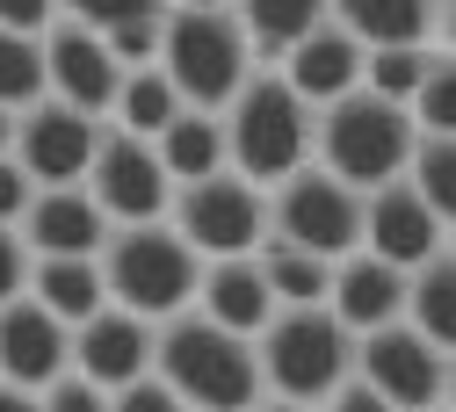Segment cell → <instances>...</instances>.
<instances>
[{"mask_svg": "<svg viewBox=\"0 0 456 412\" xmlns=\"http://www.w3.org/2000/svg\"><path fill=\"white\" fill-rule=\"evenodd\" d=\"M0 412H44V405H37V391H22V384H0Z\"/></svg>", "mask_w": 456, "mask_h": 412, "instance_id": "cell-37", "label": "cell"}, {"mask_svg": "<svg viewBox=\"0 0 456 412\" xmlns=\"http://www.w3.org/2000/svg\"><path fill=\"white\" fill-rule=\"evenodd\" d=\"M109 412H189L159 376H131L124 391H109Z\"/></svg>", "mask_w": 456, "mask_h": 412, "instance_id": "cell-32", "label": "cell"}, {"mask_svg": "<svg viewBox=\"0 0 456 412\" xmlns=\"http://www.w3.org/2000/svg\"><path fill=\"white\" fill-rule=\"evenodd\" d=\"M406 189H413L428 210L456 217V152H449V138H413V159H406Z\"/></svg>", "mask_w": 456, "mask_h": 412, "instance_id": "cell-29", "label": "cell"}, {"mask_svg": "<svg viewBox=\"0 0 456 412\" xmlns=\"http://www.w3.org/2000/svg\"><path fill=\"white\" fill-rule=\"evenodd\" d=\"M319 412H391V405H384V398H377V391H370L362 376H348V384H340V391H333V398H326Z\"/></svg>", "mask_w": 456, "mask_h": 412, "instance_id": "cell-36", "label": "cell"}, {"mask_svg": "<svg viewBox=\"0 0 456 412\" xmlns=\"http://www.w3.org/2000/svg\"><path fill=\"white\" fill-rule=\"evenodd\" d=\"M22 282H29V246L15 239V224H0V304L22 297Z\"/></svg>", "mask_w": 456, "mask_h": 412, "instance_id": "cell-34", "label": "cell"}, {"mask_svg": "<svg viewBox=\"0 0 456 412\" xmlns=\"http://www.w3.org/2000/svg\"><path fill=\"white\" fill-rule=\"evenodd\" d=\"M355 254H377V261H391L398 275H413L420 261L449 254V217L428 210V203L406 189V174H398V182H384V189L362 196V246H355Z\"/></svg>", "mask_w": 456, "mask_h": 412, "instance_id": "cell-12", "label": "cell"}, {"mask_svg": "<svg viewBox=\"0 0 456 412\" xmlns=\"http://www.w3.org/2000/svg\"><path fill=\"white\" fill-rule=\"evenodd\" d=\"M254 412H319V405H282V398H261Z\"/></svg>", "mask_w": 456, "mask_h": 412, "instance_id": "cell-39", "label": "cell"}, {"mask_svg": "<svg viewBox=\"0 0 456 412\" xmlns=\"http://www.w3.org/2000/svg\"><path fill=\"white\" fill-rule=\"evenodd\" d=\"M51 22H59V0H0V29L15 36H44Z\"/></svg>", "mask_w": 456, "mask_h": 412, "instance_id": "cell-33", "label": "cell"}, {"mask_svg": "<svg viewBox=\"0 0 456 412\" xmlns=\"http://www.w3.org/2000/svg\"><path fill=\"white\" fill-rule=\"evenodd\" d=\"M44 101V36H15L0 29V109L22 116Z\"/></svg>", "mask_w": 456, "mask_h": 412, "instance_id": "cell-28", "label": "cell"}, {"mask_svg": "<svg viewBox=\"0 0 456 412\" xmlns=\"http://www.w3.org/2000/svg\"><path fill=\"white\" fill-rule=\"evenodd\" d=\"M362 58H370V51H362L348 29H340L333 15H326L312 36H297L290 51H282L268 73L290 87L305 109H326V101H340V94H355V87H362Z\"/></svg>", "mask_w": 456, "mask_h": 412, "instance_id": "cell-16", "label": "cell"}, {"mask_svg": "<svg viewBox=\"0 0 456 412\" xmlns=\"http://www.w3.org/2000/svg\"><path fill=\"white\" fill-rule=\"evenodd\" d=\"M59 15L80 22V29H94V36H109V29H124V22L167 15V0H59Z\"/></svg>", "mask_w": 456, "mask_h": 412, "instance_id": "cell-30", "label": "cell"}, {"mask_svg": "<svg viewBox=\"0 0 456 412\" xmlns=\"http://www.w3.org/2000/svg\"><path fill=\"white\" fill-rule=\"evenodd\" d=\"M73 369V333L51 319L44 304L29 297H8L0 304V384H22V391H44Z\"/></svg>", "mask_w": 456, "mask_h": 412, "instance_id": "cell-17", "label": "cell"}, {"mask_svg": "<svg viewBox=\"0 0 456 412\" xmlns=\"http://www.w3.org/2000/svg\"><path fill=\"white\" fill-rule=\"evenodd\" d=\"M406 326L420 340H435V347L456 340V261L449 254H435V261H420L406 275Z\"/></svg>", "mask_w": 456, "mask_h": 412, "instance_id": "cell-26", "label": "cell"}, {"mask_svg": "<svg viewBox=\"0 0 456 412\" xmlns=\"http://www.w3.org/2000/svg\"><path fill=\"white\" fill-rule=\"evenodd\" d=\"M94 145H102V116H80V109H66V101L44 94L37 109L15 116V145H8V159L29 174L37 189H66V182H87Z\"/></svg>", "mask_w": 456, "mask_h": 412, "instance_id": "cell-11", "label": "cell"}, {"mask_svg": "<svg viewBox=\"0 0 456 412\" xmlns=\"http://www.w3.org/2000/svg\"><path fill=\"white\" fill-rule=\"evenodd\" d=\"M355 376L391 412H449V347L420 340L406 319L355 340Z\"/></svg>", "mask_w": 456, "mask_h": 412, "instance_id": "cell-9", "label": "cell"}, {"mask_svg": "<svg viewBox=\"0 0 456 412\" xmlns=\"http://www.w3.org/2000/svg\"><path fill=\"white\" fill-rule=\"evenodd\" d=\"M117 58H109V44L80 22H51L44 29V94L51 101H66L80 116H109V101H117Z\"/></svg>", "mask_w": 456, "mask_h": 412, "instance_id": "cell-13", "label": "cell"}, {"mask_svg": "<svg viewBox=\"0 0 456 412\" xmlns=\"http://www.w3.org/2000/svg\"><path fill=\"white\" fill-rule=\"evenodd\" d=\"M37 405H44V412H109V391H94L87 376L66 369L59 384H44V391H37Z\"/></svg>", "mask_w": 456, "mask_h": 412, "instance_id": "cell-31", "label": "cell"}, {"mask_svg": "<svg viewBox=\"0 0 456 412\" xmlns=\"http://www.w3.org/2000/svg\"><path fill=\"white\" fill-rule=\"evenodd\" d=\"M15 239L29 246V261H94L102 239H109V217L94 210V196L80 182H66V189H37L29 196Z\"/></svg>", "mask_w": 456, "mask_h": 412, "instance_id": "cell-14", "label": "cell"}, {"mask_svg": "<svg viewBox=\"0 0 456 412\" xmlns=\"http://www.w3.org/2000/svg\"><path fill=\"white\" fill-rule=\"evenodd\" d=\"M94 268H102V289H109V304H124V311H138V319H175V311H189L196 304V275H203V261L182 246V231L175 224H117L102 239V254H94Z\"/></svg>", "mask_w": 456, "mask_h": 412, "instance_id": "cell-4", "label": "cell"}, {"mask_svg": "<svg viewBox=\"0 0 456 412\" xmlns=\"http://www.w3.org/2000/svg\"><path fill=\"white\" fill-rule=\"evenodd\" d=\"M167 224L182 231V246L196 261H232V254H254L268 239V189L240 182L232 166L203 174V182L175 189V203H167Z\"/></svg>", "mask_w": 456, "mask_h": 412, "instance_id": "cell-8", "label": "cell"}, {"mask_svg": "<svg viewBox=\"0 0 456 412\" xmlns=\"http://www.w3.org/2000/svg\"><path fill=\"white\" fill-rule=\"evenodd\" d=\"M152 152H159V166H167V182H175V189L217 174L224 166V124H217V109H182L175 124L152 138Z\"/></svg>", "mask_w": 456, "mask_h": 412, "instance_id": "cell-22", "label": "cell"}, {"mask_svg": "<svg viewBox=\"0 0 456 412\" xmlns=\"http://www.w3.org/2000/svg\"><path fill=\"white\" fill-rule=\"evenodd\" d=\"M268 239L305 246L319 261H348L362 246V196L326 166H297L268 189Z\"/></svg>", "mask_w": 456, "mask_h": 412, "instance_id": "cell-7", "label": "cell"}, {"mask_svg": "<svg viewBox=\"0 0 456 412\" xmlns=\"http://www.w3.org/2000/svg\"><path fill=\"white\" fill-rule=\"evenodd\" d=\"M232 22H240V36L254 44V58H268V66H275L297 36H312V29L326 22V0H240Z\"/></svg>", "mask_w": 456, "mask_h": 412, "instance_id": "cell-23", "label": "cell"}, {"mask_svg": "<svg viewBox=\"0 0 456 412\" xmlns=\"http://www.w3.org/2000/svg\"><path fill=\"white\" fill-rule=\"evenodd\" d=\"M175 116H182V94L167 87V73H159V66H138V73L117 80V101H109L102 124H109V131H131V138H159Z\"/></svg>", "mask_w": 456, "mask_h": 412, "instance_id": "cell-25", "label": "cell"}, {"mask_svg": "<svg viewBox=\"0 0 456 412\" xmlns=\"http://www.w3.org/2000/svg\"><path fill=\"white\" fill-rule=\"evenodd\" d=\"M167 8H232V0H167Z\"/></svg>", "mask_w": 456, "mask_h": 412, "instance_id": "cell-40", "label": "cell"}, {"mask_svg": "<svg viewBox=\"0 0 456 412\" xmlns=\"http://www.w3.org/2000/svg\"><path fill=\"white\" fill-rule=\"evenodd\" d=\"M22 297H29V304H44L51 319L73 333L80 319H94V311L109 304V289H102V268H94V261H29Z\"/></svg>", "mask_w": 456, "mask_h": 412, "instance_id": "cell-21", "label": "cell"}, {"mask_svg": "<svg viewBox=\"0 0 456 412\" xmlns=\"http://www.w3.org/2000/svg\"><path fill=\"white\" fill-rule=\"evenodd\" d=\"M442 58H449L442 44H398V51H370V58H362V87H370L377 101H398V109H406V101H413V87H420V80L442 66Z\"/></svg>", "mask_w": 456, "mask_h": 412, "instance_id": "cell-27", "label": "cell"}, {"mask_svg": "<svg viewBox=\"0 0 456 412\" xmlns=\"http://www.w3.org/2000/svg\"><path fill=\"white\" fill-rule=\"evenodd\" d=\"M73 376H87L94 391H124L131 376H152V319L102 304L94 319L73 326Z\"/></svg>", "mask_w": 456, "mask_h": 412, "instance_id": "cell-15", "label": "cell"}, {"mask_svg": "<svg viewBox=\"0 0 456 412\" xmlns=\"http://www.w3.org/2000/svg\"><path fill=\"white\" fill-rule=\"evenodd\" d=\"M413 159V124L398 101H377L370 87L340 94L319 109V131H312V166H326L333 182H348L355 196L398 182Z\"/></svg>", "mask_w": 456, "mask_h": 412, "instance_id": "cell-5", "label": "cell"}, {"mask_svg": "<svg viewBox=\"0 0 456 412\" xmlns=\"http://www.w3.org/2000/svg\"><path fill=\"white\" fill-rule=\"evenodd\" d=\"M254 369H261V398L326 405L340 384L355 376V333L340 326L326 304L275 311V319L254 333Z\"/></svg>", "mask_w": 456, "mask_h": 412, "instance_id": "cell-2", "label": "cell"}, {"mask_svg": "<svg viewBox=\"0 0 456 412\" xmlns=\"http://www.w3.org/2000/svg\"><path fill=\"white\" fill-rule=\"evenodd\" d=\"M254 268L268 282L275 311H297V304H326V282H333V261L305 254V246H282V239H261L254 246Z\"/></svg>", "mask_w": 456, "mask_h": 412, "instance_id": "cell-24", "label": "cell"}, {"mask_svg": "<svg viewBox=\"0 0 456 412\" xmlns=\"http://www.w3.org/2000/svg\"><path fill=\"white\" fill-rule=\"evenodd\" d=\"M29 196H37V182H29V174H22L15 159H0V224H22Z\"/></svg>", "mask_w": 456, "mask_h": 412, "instance_id": "cell-35", "label": "cell"}, {"mask_svg": "<svg viewBox=\"0 0 456 412\" xmlns=\"http://www.w3.org/2000/svg\"><path fill=\"white\" fill-rule=\"evenodd\" d=\"M442 8H449V0H326V15L348 29L362 51L442 44Z\"/></svg>", "mask_w": 456, "mask_h": 412, "instance_id": "cell-20", "label": "cell"}, {"mask_svg": "<svg viewBox=\"0 0 456 412\" xmlns=\"http://www.w3.org/2000/svg\"><path fill=\"white\" fill-rule=\"evenodd\" d=\"M8 145H15V116L0 109V159H8Z\"/></svg>", "mask_w": 456, "mask_h": 412, "instance_id": "cell-38", "label": "cell"}, {"mask_svg": "<svg viewBox=\"0 0 456 412\" xmlns=\"http://www.w3.org/2000/svg\"><path fill=\"white\" fill-rule=\"evenodd\" d=\"M326 311L348 326L355 340L377 333V326H398V319H406V275H398L391 261H377V254H348V261H333Z\"/></svg>", "mask_w": 456, "mask_h": 412, "instance_id": "cell-18", "label": "cell"}, {"mask_svg": "<svg viewBox=\"0 0 456 412\" xmlns=\"http://www.w3.org/2000/svg\"><path fill=\"white\" fill-rule=\"evenodd\" d=\"M80 189L94 196V210L109 217V231H117V224H159L167 203H175V182H167L152 138L109 131V124H102V145L87 159V182Z\"/></svg>", "mask_w": 456, "mask_h": 412, "instance_id": "cell-10", "label": "cell"}, {"mask_svg": "<svg viewBox=\"0 0 456 412\" xmlns=\"http://www.w3.org/2000/svg\"><path fill=\"white\" fill-rule=\"evenodd\" d=\"M217 124H224V166L254 189H275L282 174L312 166L319 109H305L275 73H247V87L217 109Z\"/></svg>", "mask_w": 456, "mask_h": 412, "instance_id": "cell-3", "label": "cell"}, {"mask_svg": "<svg viewBox=\"0 0 456 412\" xmlns=\"http://www.w3.org/2000/svg\"><path fill=\"white\" fill-rule=\"evenodd\" d=\"M152 376L189 412H254L261 405L254 340L210 326L203 311H175L152 326Z\"/></svg>", "mask_w": 456, "mask_h": 412, "instance_id": "cell-1", "label": "cell"}, {"mask_svg": "<svg viewBox=\"0 0 456 412\" xmlns=\"http://www.w3.org/2000/svg\"><path fill=\"white\" fill-rule=\"evenodd\" d=\"M254 66L261 58L240 36L232 8H167V22H159V73L182 94V109H224L247 87Z\"/></svg>", "mask_w": 456, "mask_h": 412, "instance_id": "cell-6", "label": "cell"}, {"mask_svg": "<svg viewBox=\"0 0 456 412\" xmlns=\"http://www.w3.org/2000/svg\"><path fill=\"white\" fill-rule=\"evenodd\" d=\"M189 311H203L210 326L254 340V333L275 319V297H268V282H261L254 254H232V261H203V275H196V304H189Z\"/></svg>", "mask_w": 456, "mask_h": 412, "instance_id": "cell-19", "label": "cell"}]
</instances>
